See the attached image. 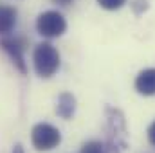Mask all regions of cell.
<instances>
[{"label":"cell","mask_w":155,"mask_h":153,"mask_svg":"<svg viewBox=\"0 0 155 153\" xmlns=\"http://www.w3.org/2000/svg\"><path fill=\"white\" fill-rule=\"evenodd\" d=\"M97 4L107 11H117L126 4V0H97Z\"/></svg>","instance_id":"cell-9"},{"label":"cell","mask_w":155,"mask_h":153,"mask_svg":"<svg viewBox=\"0 0 155 153\" xmlns=\"http://www.w3.org/2000/svg\"><path fill=\"white\" fill-rule=\"evenodd\" d=\"M18 13L11 5H0V36H7L16 27Z\"/></svg>","instance_id":"cell-6"},{"label":"cell","mask_w":155,"mask_h":153,"mask_svg":"<svg viewBox=\"0 0 155 153\" xmlns=\"http://www.w3.org/2000/svg\"><path fill=\"white\" fill-rule=\"evenodd\" d=\"M31 142H33L35 150H38V151H51L60 146L61 132L49 122H38L33 126Z\"/></svg>","instance_id":"cell-2"},{"label":"cell","mask_w":155,"mask_h":153,"mask_svg":"<svg viewBox=\"0 0 155 153\" xmlns=\"http://www.w3.org/2000/svg\"><path fill=\"white\" fill-rule=\"evenodd\" d=\"M56 114L61 119H71L76 114V97L69 92L60 94V97L56 101Z\"/></svg>","instance_id":"cell-7"},{"label":"cell","mask_w":155,"mask_h":153,"mask_svg":"<svg viewBox=\"0 0 155 153\" xmlns=\"http://www.w3.org/2000/svg\"><path fill=\"white\" fill-rule=\"evenodd\" d=\"M148 141H150V144L155 146V121L150 124V128H148Z\"/></svg>","instance_id":"cell-11"},{"label":"cell","mask_w":155,"mask_h":153,"mask_svg":"<svg viewBox=\"0 0 155 153\" xmlns=\"http://www.w3.org/2000/svg\"><path fill=\"white\" fill-rule=\"evenodd\" d=\"M132 9H134V13L135 15H143L146 9H148V2L146 0H132Z\"/></svg>","instance_id":"cell-10"},{"label":"cell","mask_w":155,"mask_h":153,"mask_svg":"<svg viewBox=\"0 0 155 153\" xmlns=\"http://www.w3.org/2000/svg\"><path fill=\"white\" fill-rule=\"evenodd\" d=\"M79 153H107V148L101 141H88L81 146Z\"/></svg>","instance_id":"cell-8"},{"label":"cell","mask_w":155,"mask_h":153,"mask_svg":"<svg viewBox=\"0 0 155 153\" xmlns=\"http://www.w3.org/2000/svg\"><path fill=\"white\" fill-rule=\"evenodd\" d=\"M135 90L141 96H155V69H144L137 74Z\"/></svg>","instance_id":"cell-5"},{"label":"cell","mask_w":155,"mask_h":153,"mask_svg":"<svg viewBox=\"0 0 155 153\" xmlns=\"http://www.w3.org/2000/svg\"><path fill=\"white\" fill-rule=\"evenodd\" d=\"M33 65H35V70L40 77H52L60 69L58 49L49 41L38 43L33 50Z\"/></svg>","instance_id":"cell-1"},{"label":"cell","mask_w":155,"mask_h":153,"mask_svg":"<svg viewBox=\"0 0 155 153\" xmlns=\"http://www.w3.org/2000/svg\"><path fill=\"white\" fill-rule=\"evenodd\" d=\"M52 2H54V4H58V5H63V7H65V5H71L74 0H52Z\"/></svg>","instance_id":"cell-12"},{"label":"cell","mask_w":155,"mask_h":153,"mask_svg":"<svg viewBox=\"0 0 155 153\" xmlns=\"http://www.w3.org/2000/svg\"><path fill=\"white\" fill-rule=\"evenodd\" d=\"M13 153H24V148H22V144H16V146L13 148Z\"/></svg>","instance_id":"cell-13"},{"label":"cell","mask_w":155,"mask_h":153,"mask_svg":"<svg viewBox=\"0 0 155 153\" xmlns=\"http://www.w3.org/2000/svg\"><path fill=\"white\" fill-rule=\"evenodd\" d=\"M0 47L2 50L11 58L13 65L22 72L27 74V65H25V58H24V50H25V40L18 38V36H2L0 38Z\"/></svg>","instance_id":"cell-4"},{"label":"cell","mask_w":155,"mask_h":153,"mask_svg":"<svg viewBox=\"0 0 155 153\" xmlns=\"http://www.w3.org/2000/svg\"><path fill=\"white\" fill-rule=\"evenodd\" d=\"M36 31L43 38H60L67 31V20L60 11H43L36 18Z\"/></svg>","instance_id":"cell-3"}]
</instances>
